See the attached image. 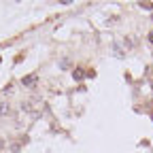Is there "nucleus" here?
<instances>
[{"label": "nucleus", "mask_w": 153, "mask_h": 153, "mask_svg": "<svg viewBox=\"0 0 153 153\" xmlns=\"http://www.w3.org/2000/svg\"><path fill=\"white\" fill-rule=\"evenodd\" d=\"M36 81H38V76H36V74H28V76H24V79H22V83H24L26 87H34Z\"/></svg>", "instance_id": "2"}, {"label": "nucleus", "mask_w": 153, "mask_h": 153, "mask_svg": "<svg viewBox=\"0 0 153 153\" xmlns=\"http://www.w3.org/2000/svg\"><path fill=\"white\" fill-rule=\"evenodd\" d=\"M24 108L30 111V113H36L41 108V100H28V102H24Z\"/></svg>", "instance_id": "1"}, {"label": "nucleus", "mask_w": 153, "mask_h": 153, "mask_svg": "<svg viewBox=\"0 0 153 153\" xmlns=\"http://www.w3.org/2000/svg\"><path fill=\"white\" fill-rule=\"evenodd\" d=\"M7 113H9V104H7V102H0V117L7 115Z\"/></svg>", "instance_id": "3"}, {"label": "nucleus", "mask_w": 153, "mask_h": 153, "mask_svg": "<svg viewBox=\"0 0 153 153\" xmlns=\"http://www.w3.org/2000/svg\"><path fill=\"white\" fill-rule=\"evenodd\" d=\"M149 41H151V43H153V32H151V34H149Z\"/></svg>", "instance_id": "4"}]
</instances>
